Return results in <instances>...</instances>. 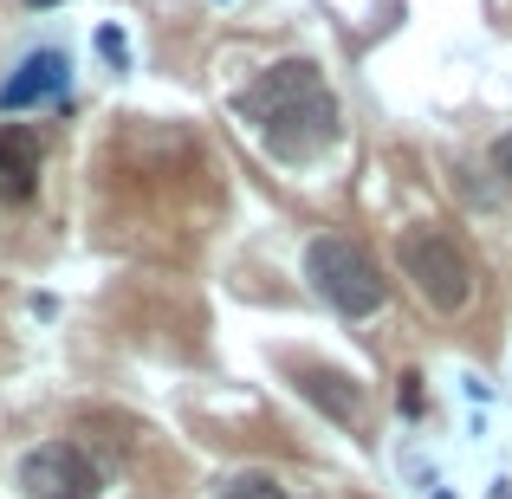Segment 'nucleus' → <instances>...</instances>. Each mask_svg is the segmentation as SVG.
I'll return each mask as SVG.
<instances>
[{"label":"nucleus","instance_id":"3","mask_svg":"<svg viewBox=\"0 0 512 499\" xmlns=\"http://www.w3.org/2000/svg\"><path fill=\"white\" fill-rule=\"evenodd\" d=\"M402 273H409V286L422 292L435 312H461V305L474 299V266L454 247V234H441L435 221L402 227Z\"/></svg>","mask_w":512,"mask_h":499},{"label":"nucleus","instance_id":"5","mask_svg":"<svg viewBox=\"0 0 512 499\" xmlns=\"http://www.w3.org/2000/svg\"><path fill=\"white\" fill-rule=\"evenodd\" d=\"M39 169H46V143L33 124H0V201H33L39 195Z\"/></svg>","mask_w":512,"mask_h":499},{"label":"nucleus","instance_id":"2","mask_svg":"<svg viewBox=\"0 0 512 499\" xmlns=\"http://www.w3.org/2000/svg\"><path fill=\"white\" fill-rule=\"evenodd\" d=\"M305 273H312L318 299L338 305L344 318H370V312H383V299H389V279L376 273V260L344 234H318L312 247H305Z\"/></svg>","mask_w":512,"mask_h":499},{"label":"nucleus","instance_id":"10","mask_svg":"<svg viewBox=\"0 0 512 499\" xmlns=\"http://www.w3.org/2000/svg\"><path fill=\"white\" fill-rule=\"evenodd\" d=\"M493 163H500V175H506V188H512V130L500 137V150H493Z\"/></svg>","mask_w":512,"mask_h":499},{"label":"nucleus","instance_id":"9","mask_svg":"<svg viewBox=\"0 0 512 499\" xmlns=\"http://www.w3.org/2000/svg\"><path fill=\"white\" fill-rule=\"evenodd\" d=\"M396 402H402V409H422V376H402V389H396Z\"/></svg>","mask_w":512,"mask_h":499},{"label":"nucleus","instance_id":"6","mask_svg":"<svg viewBox=\"0 0 512 499\" xmlns=\"http://www.w3.org/2000/svg\"><path fill=\"white\" fill-rule=\"evenodd\" d=\"M65 78H72V65H65V52H26L20 72L0 85V111H26V104H52L65 91Z\"/></svg>","mask_w":512,"mask_h":499},{"label":"nucleus","instance_id":"7","mask_svg":"<svg viewBox=\"0 0 512 499\" xmlns=\"http://www.w3.org/2000/svg\"><path fill=\"white\" fill-rule=\"evenodd\" d=\"M299 389H305V396H312L318 409L331 415V422H357V415H363L357 383H344L338 370H305V376H299Z\"/></svg>","mask_w":512,"mask_h":499},{"label":"nucleus","instance_id":"4","mask_svg":"<svg viewBox=\"0 0 512 499\" xmlns=\"http://www.w3.org/2000/svg\"><path fill=\"white\" fill-rule=\"evenodd\" d=\"M20 493L26 499H98V467L72 441H46L20 461Z\"/></svg>","mask_w":512,"mask_h":499},{"label":"nucleus","instance_id":"1","mask_svg":"<svg viewBox=\"0 0 512 499\" xmlns=\"http://www.w3.org/2000/svg\"><path fill=\"white\" fill-rule=\"evenodd\" d=\"M240 124L260 137L266 156H279V163H312V156H325L331 143H338V98H331L325 72H318L312 59H279L266 65L260 78H253L247 91L234 98Z\"/></svg>","mask_w":512,"mask_h":499},{"label":"nucleus","instance_id":"8","mask_svg":"<svg viewBox=\"0 0 512 499\" xmlns=\"http://www.w3.org/2000/svg\"><path fill=\"white\" fill-rule=\"evenodd\" d=\"M214 499H279V480L266 474V467H247V474H234Z\"/></svg>","mask_w":512,"mask_h":499}]
</instances>
